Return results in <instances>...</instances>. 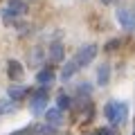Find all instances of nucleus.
<instances>
[{
  "mask_svg": "<svg viewBox=\"0 0 135 135\" xmlns=\"http://www.w3.org/2000/svg\"><path fill=\"white\" fill-rule=\"evenodd\" d=\"M104 115H106V119L110 122V124H122V122L126 119V115H128V106H126L124 101L110 99L106 106H104Z\"/></svg>",
  "mask_w": 135,
  "mask_h": 135,
  "instance_id": "obj_1",
  "label": "nucleus"
},
{
  "mask_svg": "<svg viewBox=\"0 0 135 135\" xmlns=\"http://www.w3.org/2000/svg\"><path fill=\"white\" fill-rule=\"evenodd\" d=\"M95 56H97V45H92V43H90V45H83V47L72 56V61L77 63L79 68H83V65H88V63L95 61Z\"/></svg>",
  "mask_w": 135,
  "mask_h": 135,
  "instance_id": "obj_2",
  "label": "nucleus"
},
{
  "mask_svg": "<svg viewBox=\"0 0 135 135\" xmlns=\"http://www.w3.org/2000/svg\"><path fill=\"white\" fill-rule=\"evenodd\" d=\"M25 9H27V7H25L23 0H11L9 5L2 9V20H5V23H9L11 18H16V16L25 14Z\"/></svg>",
  "mask_w": 135,
  "mask_h": 135,
  "instance_id": "obj_3",
  "label": "nucleus"
},
{
  "mask_svg": "<svg viewBox=\"0 0 135 135\" xmlns=\"http://www.w3.org/2000/svg\"><path fill=\"white\" fill-rule=\"evenodd\" d=\"M45 106H47V90H45V88H41V90L32 97V104H29V108H32L34 115H41V113L45 110Z\"/></svg>",
  "mask_w": 135,
  "mask_h": 135,
  "instance_id": "obj_4",
  "label": "nucleus"
},
{
  "mask_svg": "<svg viewBox=\"0 0 135 135\" xmlns=\"http://www.w3.org/2000/svg\"><path fill=\"white\" fill-rule=\"evenodd\" d=\"M117 20H119V25L124 29H135V14L133 11H128V9H119L117 11Z\"/></svg>",
  "mask_w": 135,
  "mask_h": 135,
  "instance_id": "obj_5",
  "label": "nucleus"
},
{
  "mask_svg": "<svg viewBox=\"0 0 135 135\" xmlns=\"http://www.w3.org/2000/svg\"><path fill=\"white\" fill-rule=\"evenodd\" d=\"M7 74H9V79H11V81H20V79H23V74H25L23 63H20V61H16V59H11V61L7 63Z\"/></svg>",
  "mask_w": 135,
  "mask_h": 135,
  "instance_id": "obj_6",
  "label": "nucleus"
},
{
  "mask_svg": "<svg viewBox=\"0 0 135 135\" xmlns=\"http://www.w3.org/2000/svg\"><path fill=\"white\" fill-rule=\"evenodd\" d=\"M108 81H110V65L108 63H101L97 68V83L99 86H108Z\"/></svg>",
  "mask_w": 135,
  "mask_h": 135,
  "instance_id": "obj_7",
  "label": "nucleus"
},
{
  "mask_svg": "<svg viewBox=\"0 0 135 135\" xmlns=\"http://www.w3.org/2000/svg\"><path fill=\"white\" fill-rule=\"evenodd\" d=\"M45 119H47L50 126H61L63 124V110H59V108H50V110L45 113Z\"/></svg>",
  "mask_w": 135,
  "mask_h": 135,
  "instance_id": "obj_8",
  "label": "nucleus"
},
{
  "mask_svg": "<svg viewBox=\"0 0 135 135\" xmlns=\"http://www.w3.org/2000/svg\"><path fill=\"white\" fill-rule=\"evenodd\" d=\"M36 81H38V83H41L43 88H47L50 83L54 81V72L50 70V68H47V70H41V72L36 74Z\"/></svg>",
  "mask_w": 135,
  "mask_h": 135,
  "instance_id": "obj_9",
  "label": "nucleus"
},
{
  "mask_svg": "<svg viewBox=\"0 0 135 135\" xmlns=\"http://www.w3.org/2000/svg\"><path fill=\"white\" fill-rule=\"evenodd\" d=\"M23 97H27V88L25 86H11L9 88V99L11 101H20Z\"/></svg>",
  "mask_w": 135,
  "mask_h": 135,
  "instance_id": "obj_10",
  "label": "nucleus"
},
{
  "mask_svg": "<svg viewBox=\"0 0 135 135\" xmlns=\"http://www.w3.org/2000/svg\"><path fill=\"white\" fill-rule=\"evenodd\" d=\"M50 59H52L54 63L63 61V45L61 43H52L50 45Z\"/></svg>",
  "mask_w": 135,
  "mask_h": 135,
  "instance_id": "obj_11",
  "label": "nucleus"
},
{
  "mask_svg": "<svg viewBox=\"0 0 135 135\" xmlns=\"http://www.w3.org/2000/svg\"><path fill=\"white\" fill-rule=\"evenodd\" d=\"M77 70H79V65H77V63L72 61V59H70V61H68L65 65H63V72H61V79H63V81H65V79H70V77H72L74 72H77Z\"/></svg>",
  "mask_w": 135,
  "mask_h": 135,
  "instance_id": "obj_12",
  "label": "nucleus"
},
{
  "mask_svg": "<svg viewBox=\"0 0 135 135\" xmlns=\"http://www.w3.org/2000/svg\"><path fill=\"white\" fill-rule=\"evenodd\" d=\"M16 106L11 99H0V115H7V113H14Z\"/></svg>",
  "mask_w": 135,
  "mask_h": 135,
  "instance_id": "obj_13",
  "label": "nucleus"
},
{
  "mask_svg": "<svg viewBox=\"0 0 135 135\" xmlns=\"http://www.w3.org/2000/svg\"><path fill=\"white\" fill-rule=\"evenodd\" d=\"M56 108H59V110H65V108H70V97H68L65 92H61V95L56 97Z\"/></svg>",
  "mask_w": 135,
  "mask_h": 135,
  "instance_id": "obj_14",
  "label": "nucleus"
},
{
  "mask_svg": "<svg viewBox=\"0 0 135 135\" xmlns=\"http://www.w3.org/2000/svg\"><path fill=\"white\" fill-rule=\"evenodd\" d=\"M117 45H119V41L113 38V41H108V43H106V50H108V52H113V50H117Z\"/></svg>",
  "mask_w": 135,
  "mask_h": 135,
  "instance_id": "obj_15",
  "label": "nucleus"
},
{
  "mask_svg": "<svg viewBox=\"0 0 135 135\" xmlns=\"http://www.w3.org/2000/svg\"><path fill=\"white\" fill-rule=\"evenodd\" d=\"M95 135H113V131L110 128H99V131H95Z\"/></svg>",
  "mask_w": 135,
  "mask_h": 135,
  "instance_id": "obj_16",
  "label": "nucleus"
},
{
  "mask_svg": "<svg viewBox=\"0 0 135 135\" xmlns=\"http://www.w3.org/2000/svg\"><path fill=\"white\" fill-rule=\"evenodd\" d=\"M11 135H29V131H16V133H11Z\"/></svg>",
  "mask_w": 135,
  "mask_h": 135,
  "instance_id": "obj_17",
  "label": "nucleus"
},
{
  "mask_svg": "<svg viewBox=\"0 0 135 135\" xmlns=\"http://www.w3.org/2000/svg\"><path fill=\"white\" fill-rule=\"evenodd\" d=\"M101 2H104V5H110V2H113V0H101Z\"/></svg>",
  "mask_w": 135,
  "mask_h": 135,
  "instance_id": "obj_18",
  "label": "nucleus"
},
{
  "mask_svg": "<svg viewBox=\"0 0 135 135\" xmlns=\"http://www.w3.org/2000/svg\"><path fill=\"white\" fill-rule=\"evenodd\" d=\"M133 135H135V131H133Z\"/></svg>",
  "mask_w": 135,
  "mask_h": 135,
  "instance_id": "obj_19",
  "label": "nucleus"
}]
</instances>
